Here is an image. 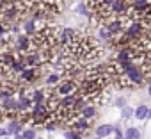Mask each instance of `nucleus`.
Masks as SVG:
<instances>
[{
  "label": "nucleus",
  "instance_id": "obj_7",
  "mask_svg": "<svg viewBox=\"0 0 151 139\" xmlns=\"http://www.w3.org/2000/svg\"><path fill=\"white\" fill-rule=\"evenodd\" d=\"M36 27H37V20H34V18H27L23 22V32L29 34V36L36 30Z\"/></svg>",
  "mask_w": 151,
  "mask_h": 139
},
{
  "label": "nucleus",
  "instance_id": "obj_6",
  "mask_svg": "<svg viewBox=\"0 0 151 139\" xmlns=\"http://www.w3.org/2000/svg\"><path fill=\"white\" fill-rule=\"evenodd\" d=\"M80 116H82V118H87V119H93V118L96 116V109H94L91 104H87V102H86V104H84V107L80 109Z\"/></svg>",
  "mask_w": 151,
  "mask_h": 139
},
{
  "label": "nucleus",
  "instance_id": "obj_3",
  "mask_svg": "<svg viewBox=\"0 0 151 139\" xmlns=\"http://www.w3.org/2000/svg\"><path fill=\"white\" fill-rule=\"evenodd\" d=\"M68 125L71 127V130H75V132L82 134V132H87V130L91 128V119H87V118H82V116H78V118L71 119V121H69Z\"/></svg>",
  "mask_w": 151,
  "mask_h": 139
},
{
  "label": "nucleus",
  "instance_id": "obj_12",
  "mask_svg": "<svg viewBox=\"0 0 151 139\" xmlns=\"http://www.w3.org/2000/svg\"><path fill=\"white\" fill-rule=\"evenodd\" d=\"M64 135H66V139H82L80 134H78V132H75V130H68Z\"/></svg>",
  "mask_w": 151,
  "mask_h": 139
},
{
  "label": "nucleus",
  "instance_id": "obj_4",
  "mask_svg": "<svg viewBox=\"0 0 151 139\" xmlns=\"http://www.w3.org/2000/svg\"><path fill=\"white\" fill-rule=\"evenodd\" d=\"M77 34H78V32L75 30V29H69V27H68V29H62V30L59 32V45H60V46L69 45L75 38H77Z\"/></svg>",
  "mask_w": 151,
  "mask_h": 139
},
{
  "label": "nucleus",
  "instance_id": "obj_5",
  "mask_svg": "<svg viewBox=\"0 0 151 139\" xmlns=\"http://www.w3.org/2000/svg\"><path fill=\"white\" fill-rule=\"evenodd\" d=\"M135 118H137L139 121L149 119V118H151V109H149L147 105H139V107L135 109Z\"/></svg>",
  "mask_w": 151,
  "mask_h": 139
},
{
  "label": "nucleus",
  "instance_id": "obj_9",
  "mask_svg": "<svg viewBox=\"0 0 151 139\" xmlns=\"http://www.w3.org/2000/svg\"><path fill=\"white\" fill-rule=\"evenodd\" d=\"M124 139H140V132H139V128L128 127L126 132H124Z\"/></svg>",
  "mask_w": 151,
  "mask_h": 139
},
{
  "label": "nucleus",
  "instance_id": "obj_18",
  "mask_svg": "<svg viewBox=\"0 0 151 139\" xmlns=\"http://www.w3.org/2000/svg\"><path fill=\"white\" fill-rule=\"evenodd\" d=\"M147 93H149V96H151V82H147Z\"/></svg>",
  "mask_w": 151,
  "mask_h": 139
},
{
  "label": "nucleus",
  "instance_id": "obj_13",
  "mask_svg": "<svg viewBox=\"0 0 151 139\" xmlns=\"http://www.w3.org/2000/svg\"><path fill=\"white\" fill-rule=\"evenodd\" d=\"M23 139H36V132L32 130V128H29V130H23Z\"/></svg>",
  "mask_w": 151,
  "mask_h": 139
},
{
  "label": "nucleus",
  "instance_id": "obj_2",
  "mask_svg": "<svg viewBox=\"0 0 151 139\" xmlns=\"http://www.w3.org/2000/svg\"><path fill=\"white\" fill-rule=\"evenodd\" d=\"M59 96H66V95H77L78 93V82L73 79H64L62 82L57 84V88L53 89Z\"/></svg>",
  "mask_w": 151,
  "mask_h": 139
},
{
  "label": "nucleus",
  "instance_id": "obj_14",
  "mask_svg": "<svg viewBox=\"0 0 151 139\" xmlns=\"http://www.w3.org/2000/svg\"><path fill=\"white\" fill-rule=\"evenodd\" d=\"M133 112H132V109H128V107H123V118H130Z\"/></svg>",
  "mask_w": 151,
  "mask_h": 139
},
{
  "label": "nucleus",
  "instance_id": "obj_8",
  "mask_svg": "<svg viewBox=\"0 0 151 139\" xmlns=\"http://www.w3.org/2000/svg\"><path fill=\"white\" fill-rule=\"evenodd\" d=\"M114 134V127L112 125H100L96 128V135L98 137H107V135H112Z\"/></svg>",
  "mask_w": 151,
  "mask_h": 139
},
{
  "label": "nucleus",
  "instance_id": "obj_10",
  "mask_svg": "<svg viewBox=\"0 0 151 139\" xmlns=\"http://www.w3.org/2000/svg\"><path fill=\"white\" fill-rule=\"evenodd\" d=\"M45 100H46V95H45L43 91H39V89H37V91H32V102H34V104L45 102Z\"/></svg>",
  "mask_w": 151,
  "mask_h": 139
},
{
  "label": "nucleus",
  "instance_id": "obj_16",
  "mask_svg": "<svg viewBox=\"0 0 151 139\" xmlns=\"http://www.w3.org/2000/svg\"><path fill=\"white\" fill-rule=\"evenodd\" d=\"M114 132H116V137H123V132H121V128H119V127H116V128H114Z\"/></svg>",
  "mask_w": 151,
  "mask_h": 139
},
{
  "label": "nucleus",
  "instance_id": "obj_11",
  "mask_svg": "<svg viewBox=\"0 0 151 139\" xmlns=\"http://www.w3.org/2000/svg\"><path fill=\"white\" fill-rule=\"evenodd\" d=\"M60 79H62V77H60L59 73H52V75H48V77H46V84H48V86L59 84V82H60Z\"/></svg>",
  "mask_w": 151,
  "mask_h": 139
},
{
  "label": "nucleus",
  "instance_id": "obj_19",
  "mask_svg": "<svg viewBox=\"0 0 151 139\" xmlns=\"http://www.w3.org/2000/svg\"><path fill=\"white\" fill-rule=\"evenodd\" d=\"M94 139H103V137H94Z\"/></svg>",
  "mask_w": 151,
  "mask_h": 139
},
{
  "label": "nucleus",
  "instance_id": "obj_1",
  "mask_svg": "<svg viewBox=\"0 0 151 139\" xmlns=\"http://www.w3.org/2000/svg\"><path fill=\"white\" fill-rule=\"evenodd\" d=\"M39 70L41 68H23L22 73H18V77H16L18 86H30V84H34L37 80V77H39Z\"/></svg>",
  "mask_w": 151,
  "mask_h": 139
},
{
  "label": "nucleus",
  "instance_id": "obj_17",
  "mask_svg": "<svg viewBox=\"0 0 151 139\" xmlns=\"http://www.w3.org/2000/svg\"><path fill=\"white\" fill-rule=\"evenodd\" d=\"M4 135H7V130H4V128H0V137H4Z\"/></svg>",
  "mask_w": 151,
  "mask_h": 139
},
{
  "label": "nucleus",
  "instance_id": "obj_15",
  "mask_svg": "<svg viewBox=\"0 0 151 139\" xmlns=\"http://www.w3.org/2000/svg\"><path fill=\"white\" fill-rule=\"evenodd\" d=\"M124 104H126L124 98H117V100H116V105H117V107H124Z\"/></svg>",
  "mask_w": 151,
  "mask_h": 139
}]
</instances>
